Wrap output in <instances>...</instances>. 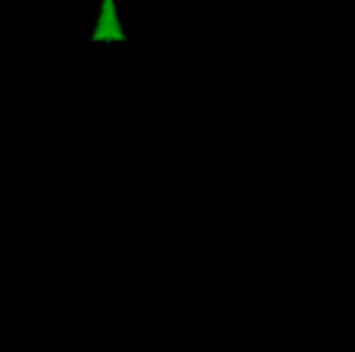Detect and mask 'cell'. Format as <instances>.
<instances>
[{
  "label": "cell",
  "instance_id": "1",
  "mask_svg": "<svg viewBox=\"0 0 355 352\" xmlns=\"http://www.w3.org/2000/svg\"><path fill=\"white\" fill-rule=\"evenodd\" d=\"M94 41H125L122 22H119V16H116V0H103V6H100Z\"/></svg>",
  "mask_w": 355,
  "mask_h": 352
}]
</instances>
